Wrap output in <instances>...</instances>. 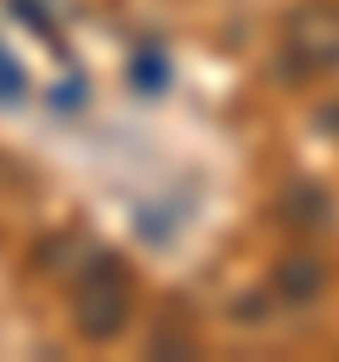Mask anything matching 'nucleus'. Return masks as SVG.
<instances>
[{"label":"nucleus","mask_w":339,"mask_h":362,"mask_svg":"<svg viewBox=\"0 0 339 362\" xmlns=\"http://www.w3.org/2000/svg\"><path fill=\"white\" fill-rule=\"evenodd\" d=\"M299 51H311L316 68H339V11H305L299 17Z\"/></svg>","instance_id":"1"},{"label":"nucleus","mask_w":339,"mask_h":362,"mask_svg":"<svg viewBox=\"0 0 339 362\" xmlns=\"http://www.w3.org/2000/svg\"><path fill=\"white\" fill-rule=\"evenodd\" d=\"M282 294L316 300V294H322V266H316V260H282Z\"/></svg>","instance_id":"2"}]
</instances>
